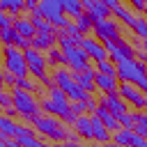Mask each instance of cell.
Instances as JSON below:
<instances>
[{"label":"cell","mask_w":147,"mask_h":147,"mask_svg":"<svg viewBox=\"0 0 147 147\" xmlns=\"http://www.w3.org/2000/svg\"><path fill=\"white\" fill-rule=\"evenodd\" d=\"M99 106H106V108H108L117 119H119V117H124V115L129 113V103H126L119 94H101Z\"/></svg>","instance_id":"obj_12"},{"label":"cell","mask_w":147,"mask_h":147,"mask_svg":"<svg viewBox=\"0 0 147 147\" xmlns=\"http://www.w3.org/2000/svg\"><path fill=\"white\" fill-rule=\"evenodd\" d=\"M145 14H147V9H145Z\"/></svg>","instance_id":"obj_43"},{"label":"cell","mask_w":147,"mask_h":147,"mask_svg":"<svg viewBox=\"0 0 147 147\" xmlns=\"http://www.w3.org/2000/svg\"><path fill=\"white\" fill-rule=\"evenodd\" d=\"M39 83H41V80H37V78H18V80H16V87H18V90L32 92V90L39 87Z\"/></svg>","instance_id":"obj_28"},{"label":"cell","mask_w":147,"mask_h":147,"mask_svg":"<svg viewBox=\"0 0 147 147\" xmlns=\"http://www.w3.org/2000/svg\"><path fill=\"white\" fill-rule=\"evenodd\" d=\"M48 147H67V145H62V142H55V145H48Z\"/></svg>","instance_id":"obj_40"},{"label":"cell","mask_w":147,"mask_h":147,"mask_svg":"<svg viewBox=\"0 0 147 147\" xmlns=\"http://www.w3.org/2000/svg\"><path fill=\"white\" fill-rule=\"evenodd\" d=\"M131 7H133V9H138V11H145V9H147V5H145V2H140V0H131Z\"/></svg>","instance_id":"obj_35"},{"label":"cell","mask_w":147,"mask_h":147,"mask_svg":"<svg viewBox=\"0 0 147 147\" xmlns=\"http://www.w3.org/2000/svg\"><path fill=\"white\" fill-rule=\"evenodd\" d=\"M136 115V124H133V131L142 138H147V113H133Z\"/></svg>","instance_id":"obj_26"},{"label":"cell","mask_w":147,"mask_h":147,"mask_svg":"<svg viewBox=\"0 0 147 147\" xmlns=\"http://www.w3.org/2000/svg\"><path fill=\"white\" fill-rule=\"evenodd\" d=\"M62 7H64V14L67 16H74V18H78L80 14H85L83 2H78V0H62Z\"/></svg>","instance_id":"obj_24"},{"label":"cell","mask_w":147,"mask_h":147,"mask_svg":"<svg viewBox=\"0 0 147 147\" xmlns=\"http://www.w3.org/2000/svg\"><path fill=\"white\" fill-rule=\"evenodd\" d=\"M30 122H32V129H34L37 133H41V136H46V138H51V140H55V142H62V140H74V142H78V140H76L78 133H76V131L71 133V131L67 129V124H64L62 119L53 117V115H37V117H32Z\"/></svg>","instance_id":"obj_2"},{"label":"cell","mask_w":147,"mask_h":147,"mask_svg":"<svg viewBox=\"0 0 147 147\" xmlns=\"http://www.w3.org/2000/svg\"><path fill=\"white\" fill-rule=\"evenodd\" d=\"M16 80H18V78H16V76H11L9 71H5V74H2V85H5V90H7L9 85H14V87H16Z\"/></svg>","instance_id":"obj_34"},{"label":"cell","mask_w":147,"mask_h":147,"mask_svg":"<svg viewBox=\"0 0 147 147\" xmlns=\"http://www.w3.org/2000/svg\"><path fill=\"white\" fill-rule=\"evenodd\" d=\"M14 133H16V122L11 117L2 115L0 117V138H2V142H7L9 138H14Z\"/></svg>","instance_id":"obj_22"},{"label":"cell","mask_w":147,"mask_h":147,"mask_svg":"<svg viewBox=\"0 0 147 147\" xmlns=\"http://www.w3.org/2000/svg\"><path fill=\"white\" fill-rule=\"evenodd\" d=\"M0 34H2V44H5V46H14V37H16V30H14V28L0 30Z\"/></svg>","instance_id":"obj_31"},{"label":"cell","mask_w":147,"mask_h":147,"mask_svg":"<svg viewBox=\"0 0 147 147\" xmlns=\"http://www.w3.org/2000/svg\"><path fill=\"white\" fill-rule=\"evenodd\" d=\"M53 46H55V34H37V37L30 41V48H34V51H39V53H41V51L48 53Z\"/></svg>","instance_id":"obj_19"},{"label":"cell","mask_w":147,"mask_h":147,"mask_svg":"<svg viewBox=\"0 0 147 147\" xmlns=\"http://www.w3.org/2000/svg\"><path fill=\"white\" fill-rule=\"evenodd\" d=\"M140 57H142V62L147 64V51H145V53H140Z\"/></svg>","instance_id":"obj_39"},{"label":"cell","mask_w":147,"mask_h":147,"mask_svg":"<svg viewBox=\"0 0 147 147\" xmlns=\"http://www.w3.org/2000/svg\"><path fill=\"white\" fill-rule=\"evenodd\" d=\"M94 37L103 44L108 41H119V28L113 18H103L99 23H94Z\"/></svg>","instance_id":"obj_9"},{"label":"cell","mask_w":147,"mask_h":147,"mask_svg":"<svg viewBox=\"0 0 147 147\" xmlns=\"http://www.w3.org/2000/svg\"><path fill=\"white\" fill-rule=\"evenodd\" d=\"M39 14L55 28V30H67L71 25V18L64 14L62 0H41L39 2Z\"/></svg>","instance_id":"obj_4"},{"label":"cell","mask_w":147,"mask_h":147,"mask_svg":"<svg viewBox=\"0 0 147 147\" xmlns=\"http://www.w3.org/2000/svg\"><path fill=\"white\" fill-rule=\"evenodd\" d=\"M67 147H85V145H80V142H74V140H69V142H67Z\"/></svg>","instance_id":"obj_38"},{"label":"cell","mask_w":147,"mask_h":147,"mask_svg":"<svg viewBox=\"0 0 147 147\" xmlns=\"http://www.w3.org/2000/svg\"><path fill=\"white\" fill-rule=\"evenodd\" d=\"M131 30H133V32H136V34H138L140 39H147V18H145V16H140V18L136 21V25H133Z\"/></svg>","instance_id":"obj_29"},{"label":"cell","mask_w":147,"mask_h":147,"mask_svg":"<svg viewBox=\"0 0 147 147\" xmlns=\"http://www.w3.org/2000/svg\"><path fill=\"white\" fill-rule=\"evenodd\" d=\"M74 23H76V28L80 30V34H83V37H87V32H92V30H94V21H92L87 14H80L78 18H74Z\"/></svg>","instance_id":"obj_25"},{"label":"cell","mask_w":147,"mask_h":147,"mask_svg":"<svg viewBox=\"0 0 147 147\" xmlns=\"http://www.w3.org/2000/svg\"><path fill=\"white\" fill-rule=\"evenodd\" d=\"M117 78H119V83H131V85L142 87L147 83V67H145V62H138L136 57L124 60L117 64Z\"/></svg>","instance_id":"obj_3"},{"label":"cell","mask_w":147,"mask_h":147,"mask_svg":"<svg viewBox=\"0 0 147 147\" xmlns=\"http://www.w3.org/2000/svg\"><path fill=\"white\" fill-rule=\"evenodd\" d=\"M25 9V2L23 0H0V11L9 14V16H21V11Z\"/></svg>","instance_id":"obj_21"},{"label":"cell","mask_w":147,"mask_h":147,"mask_svg":"<svg viewBox=\"0 0 147 147\" xmlns=\"http://www.w3.org/2000/svg\"><path fill=\"white\" fill-rule=\"evenodd\" d=\"M142 92H145V94H147V83H145V85H142Z\"/></svg>","instance_id":"obj_42"},{"label":"cell","mask_w":147,"mask_h":147,"mask_svg":"<svg viewBox=\"0 0 147 147\" xmlns=\"http://www.w3.org/2000/svg\"><path fill=\"white\" fill-rule=\"evenodd\" d=\"M94 147H117L115 142H99V145H94Z\"/></svg>","instance_id":"obj_36"},{"label":"cell","mask_w":147,"mask_h":147,"mask_svg":"<svg viewBox=\"0 0 147 147\" xmlns=\"http://www.w3.org/2000/svg\"><path fill=\"white\" fill-rule=\"evenodd\" d=\"M142 46H145V51H147V39H142Z\"/></svg>","instance_id":"obj_41"},{"label":"cell","mask_w":147,"mask_h":147,"mask_svg":"<svg viewBox=\"0 0 147 147\" xmlns=\"http://www.w3.org/2000/svg\"><path fill=\"white\" fill-rule=\"evenodd\" d=\"M0 147H18V145H16V140H14V142L7 140V142H0Z\"/></svg>","instance_id":"obj_37"},{"label":"cell","mask_w":147,"mask_h":147,"mask_svg":"<svg viewBox=\"0 0 147 147\" xmlns=\"http://www.w3.org/2000/svg\"><path fill=\"white\" fill-rule=\"evenodd\" d=\"M5 71H9L16 78H28V62H25V53L16 46H5Z\"/></svg>","instance_id":"obj_6"},{"label":"cell","mask_w":147,"mask_h":147,"mask_svg":"<svg viewBox=\"0 0 147 147\" xmlns=\"http://www.w3.org/2000/svg\"><path fill=\"white\" fill-rule=\"evenodd\" d=\"M11 96H14V110H16L21 117L32 119V117L39 115V106H41V103L37 101V96H34L32 92L14 87V90H11Z\"/></svg>","instance_id":"obj_5"},{"label":"cell","mask_w":147,"mask_h":147,"mask_svg":"<svg viewBox=\"0 0 147 147\" xmlns=\"http://www.w3.org/2000/svg\"><path fill=\"white\" fill-rule=\"evenodd\" d=\"M80 48H83L96 64H99V62H106V60L110 57L108 51H106V46H103V41H99V39H94V37H90V34L80 39Z\"/></svg>","instance_id":"obj_10"},{"label":"cell","mask_w":147,"mask_h":147,"mask_svg":"<svg viewBox=\"0 0 147 147\" xmlns=\"http://www.w3.org/2000/svg\"><path fill=\"white\" fill-rule=\"evenodd\" d=\"M117 147H147V138L138 136L133 129H119L113 133V140Z\"/></svg>","instance_id":"obj_8"},{"label":"cell","mask_w":147,"mask_h":147,"mask_svg":"<svg viewBox=\"0 0 147 147\" xmlns=\"http://www.w3.org/2000/svg\"><path fill=\"white\" fill-rule=\"evenodd\" d=\"M74 131H76L80 138L94 140V124H92V115H83V117H76V122H74Z\"/></svg>","instance_id":"obj_17"},{"label":"cell","mask_w":147,"mask_h":147,"mask_svg":"<svg viewBox=\"0 0 147 147\" xmlns=\"http://www.w3.org/2000/svg\"><path fill=\"white\" fill-rule=\"evenodd\" d=\"M71 110L76 117H83L85 110H90V106H87V101H76V103H71Z\"/></svg>","instance_id":"obj_32"},{"label":"cell","mask_w":147,"mask_h":147,"mask_svg":"<svg viewBox=\"0 0 147 147\" xmlns=\"http://www.w3.org/2000/svg\"><path fill=\"white\" fill-rule=\"evenodd\" d=\"M96 90H101L103 94H117L119 90V78L117 76H108V74H96L94 76Z\"/></svg>","instance_id":"obj_16"},{"label":"cell","mask_w":147,"mask_h":147,"mask_svg":"<svg viewBox=\"0 0 147 147\" xmlns=\"http://www.w3.org/2000/svg\"><path fill=\"white\" fill-rule=\"evenodd\" d=\"M62 53H64V62H67V67H69L74 74L90 71V55H87L80 46H71V48H67V51H62Z\"/></svg>","instance_id":"obj_7"},{"label":"cell","mask_w":147,"mask_h":147,"mask_svg":"<svg viewBox=\"0 0 147 147\" xmlns=\"http://www.w3.org/2000/svg\"><path fill=\"white\" fill-rule=\"evenodd\" d=\"M106 46V51H108V55H110V60L115 62V64H119V62H124V60H133V48L126 44V41H108V44H103Z\"/></svg>","instance_id":"obj_11"},{"label":"cell","mask_w":147,"mask_h":147,"mask_svg":"<svg viewBox=\"0 0 147 147\" xmlns=\"http://www.w3.org/2000/svg\"><path fill=\"white\" fill-rule=\"evenodd\" d=\"M83 7H85V14H87L94 23H99V21H103V18H110V9H108V5L101 2V0H85Z\"/></svg>","instance_id":"obj_13"},{"label":"cell","mask_w":147,"mask_h":147,"mask_svg":"<svg viewBox=\"0 0 147 147\" xmlns=\"http://www.w3.org/2000/svg\"><path fill=\"white\" fill-rule=\"evenodd\" d=\"M94 115H96V117H99V119L103 122V126H106V129H108L110 133H115V131H119V129H122L119 119H117V117H115V115H113V113H110V110H108L106 106H99V108L94 110Z\"/></svg>","instance_id":"obj_18"},{"label":"cell","mask_w":147,"mask_h":147,"mask_svg":"<svg viewBox=\"0 0 147 147\" xmlns=\"http://www.w3.org/2000/svg\"><path fill=\"white\" fill-rule=\"evenodd\" d=\"M74 76H76V83H78V85H80V87H83L87 94L96 90V83H94V76H96V71H92V69H90V71H83V74H74Z\"/></svg>","instance_id":"obj_20"},{"label":"cell","mask_w":147,"mask_h":147,"mask_svg":"<svg viewBox=\"0 0 147 147\" xmlns=\"http://www.w3.org/2000/svg\"><path fill=\"white\" fill-rule=\"evenodd\" d=\"M46 62H48L53 69H60L62 64H67V62H64V53H62V48H60V46H53V48L46 53Z\"/></svg>","instance_id":"obj_23"},{"label":"cell","mask_w":147,"mask_h":147,"mask_svg":"<svg viewBox=\"0 0 147 147\" xmlns=\"http://www.w3.org/2000/svg\"><path fill=\"white\" fill-rule=\"evenodd\" d=\"M106 5H108V9L117 16V18H122V23H126L129 28H133L136 25V21L140 18L138 14H133L131 11V7H126V5H119L117 0H106Z\"/></svg>","instance_id":"obj_14"},{"label":"cell","mask_w":147,"mask_h":147,"mask_svg":"<svg viewBox=\"0 0 147 147\" xmlns=\"http://www.w3.org/2000/svg\"><path fill=\"white\" fill-rule=\"evenodd\" d=\"M14 30H16V32H18L21 37L30 39V41H32V39H34L37 34H39L30 16H16V18H14Z\"/></svg>","instance_id":"obj_15"},{"label":"cell","mask_w":147,"mask_h":147,"mask_svg":"<svg viewBox=\"0 0 147 147\" xmlns=\"http://www.w3.org/2000/svg\"><path fill=\"white\" fill-rule=\"evenodd\" d=\"M41 108H44L48 115H53V117H57V119H62V122H67V124H74V122H76V115H74V110H71V101H69V96H67L57 85H51V87H48V94L44 96Z\"/></svg>","instance_id":"obj_1"},{"label":"cell","mask_w":147,"mask_h":147,"mask_svg":"<svg viewBox=\"0 0 147 147\" xmlns=\"http://www.w3.org/2000/svg\"><path fill=\"white\" fill-rule=\"evenodd\" d=\"M119 124H122V129H133V124H136V115H133V113H126L124 117H119Z\"/></svg>","instance_id":"obj_33"},{"label":"cell","mask_w":147,"mask_h":147,"mask_svg":"<svg viewBox=\"0 0 147 147\" xmlns=\"http://www.w3.org/2000/svg\"><path fill=\"white\" fill-rule=\"evenodd\" d=\"M96 74H108V76H117V64L106 60V62H99L96 64Z\"/></svg>","instance_id":"obj_27"},{"label":"cell","mask_w":147,"mask_h":147,"mask_svg":"<svg viewBox=\"0 0 147 147\" xmlns=\"http://www.w3.org/2000/svg\"><path fill=\"white\" fill-rule=\"evenodd\" d=\"M0 103H2V110L14 108V96L9 94V90H2V92H0Z\"/></svg>","instance_id":"obj_30"}]
</instances>
